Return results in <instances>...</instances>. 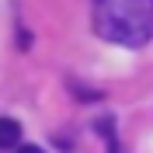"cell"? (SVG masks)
<instances>
[{"label":"cell","mask_w":153,"mask_h":153,"mask_svg":"<svg viewBox=\"0 0 153 153\" xmlns=\"http://www.w3.org/2000/svg\"><path fill=\"white\" fill-rule=\"evenodd\" d=\"M94 31L115 45H146L153 38V0H97Z\"/></svg>","instance_id":"obj_1"},{"label":"cell","mask_w":153,"mask_h":153,"mask_svg":"<svg viewBox=\"0 0 153 153\" xmlns=\"http://www.w3.org/2000/svg\"><path fill=\"white\" fill-rule=\"evenodd\" d=\"M18 143H21V125L14 118H0V150H10Z\"/></svg>","instance_id":"obj_2"},{"label":"cell","mask_w":153,"mask_h":153,"mask_svg":"<svg viewBox=\"0 0 153 153\" xmlns=\"http://www.w3.org/2000/svg\"><path fill=\"white\" fill-rule=\"evenodd\" d=\"M18 153H45V150H38V146H21Z\"/></svg>","instance_id":"obj_3"}]
</instances>
